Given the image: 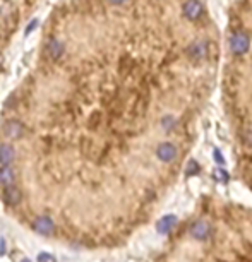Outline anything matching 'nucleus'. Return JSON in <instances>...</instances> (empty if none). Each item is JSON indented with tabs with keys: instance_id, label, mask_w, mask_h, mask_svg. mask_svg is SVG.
Returning a JSON list of instances; mask_svg holds the SVG:
<instances>
[{
	"instance_id": "nucleus-1",
	"label": "nucleus",
	"mask_w": 252,
	"mask_h": 262,
	"mask_svg": "<svg viewBox=\"0 0 252 262\" xmlns=\"http://www.w3.org/2000/svg\"><path fill=\"white\" fill-rule=\"evenodd\" d=\"M221 84L227 106L238 125L252 120V0H238L231 7Z\"/></svg>"
},
{
	"instance_id": "nucleus-2",
	"label": "nucleus",
	"mask_w": 252,
	"mask_h": 262,
	"mask_svg": "<svg viewBox=\"0 0 252 262\" xmlns=\"http://www.w3.org/2000/svg\"><path fill=\"white\" fill-rule=\"evenodd\" d=\"M156 158L161 163H173V161L179 158V146L175 142H170V141H165L163 144H160L156 149Z\"/></svg>"
},
{
	"instance_id": "nucleus-3",
	"label": "nucleus",
	"mask_w": 252,
	"mask_h": 262,
	"mask_svg": "<svg viewBox=\"0 0 252 262\" xmlns=\"http://www.w3.org/2000/svg\"><path fill=\"white\" fill-rule=\"evenodd\" d=\"M4 134L9 139H19L24 134V125L19 120H7L4 123Z\"/></svg>"
},
{
	"instance_id": "nucleus-4",
	"label": "nucleus",
	"mask_w": 252,
	"mask_h": 262,
	"mask_svg": "<svg viewBox=\"0 0 252 262\" xmlns=\"http://www.w3.org/2000/svg\"><path fill=\"white\" fill-rule=\"evenodd\" d=\"M21 197H22L21 190H19L16 185L5 187V190H4V199H5V202H7L9 206H18V204L21 202Z\"/></svg>"
},
{
	"instance_id": "nucleus-5",
	"label": "nucleus",
	"mask_w": 252,
	"mask_h": 262,
	"mask_svg": "<svg viewBox=\"0 0 252 262\" xmlns=\"http://www.w3.org/2000/svg\"><path fill=\"white\" fill-rule=\"evenodd\" d=\"M46 55L50 60H59L63 55V45L59 40H50L46 43Z\"/></svg>"
},
{
	"instance_id": "nucleus-6",
	"label": "nucleus",
	"mask_w": 252,
	"mask_h": 262,
	"mask_svg": "<svg viewBox=\"0 0 252 262\" xmlns=\"http://www.w3.org/2000/svg\"><path fill=\"white\" fill-rule=\"evenodd\" d=\"M35 230L38 231L40 235H52L55 226H53V221L46 216H42L35 221Z\"/></svg>"
},
{
	"instance_id": "nucleus-7",
	"label": "nucleus",
	"mask_w": 252,
	"mask_h": 262,
	"mask_svg": "<svg viewBox=\"0 0 252 262\" xmlns=\"http://www.w3.org/2000/svg\"><path fill=\"white\" fill-rule=\"evenodd\" d=\"M14 183V170L11 164H2L0 166V185L9 187Z\"/></svg>"
},
{
	"instance_id": "nucleus-8",
	"label": "nucleus",
	"mask_w": 252,
	"mask_h": 262,
	"mask_svg": "<svg viewBox=\"0 0 252 262\" xmlns=\"http://www.w3.org/2000/svg\"><path fill=\"white\" fill-rule=\"evenodd\" d=\"M12 160H14V149L7 144H0V166L11 164Z\"/></svg>"
},
{
	"instance_id": "nucleus-9",
	"label": "nucleus",
	"mask_w": 252,
	"mask_h": 262,
	"mask_svg": "<svg viewBox=\"0 0 252 262\" xmlns=\"http://www.w3.org/2000/svg\"><path fill=\"white\" fill-rule=\"evenodd\" d=\"M210 231L211 230L206 223H196V224H192V228H190V233H192L196 238H199V240H204V238L210 237Z\"/></svg>"
},
{
	"instance_id": "nucleus-10",
	"label": "nucleus",
	"mask_w": 252,
	"mask_h": 262,
	"mask_svg": "<svg viewBox=\"0 0 252 262\" xmlns=\"http://www.w3.org/2000/svg\"><path fill=\"white\" fill-rule=\"evenodd\" d=\"M175 223H177L175 216H165L163 220L158 221V231L160 233H170L172 228L175 226Z\"/></svg>"
},
{
	"instance_id": "nucleus-11",
	"label": "nucleus",
	"mask_w": 252,
	"mask_h": 262,
	"mask_svg": "<svg viewBox=\"0 0 252 262\" xmlns=\"http://www.w3.org/2000/svg\"><path fill=\"white\" fill-rule=\"evenodd\" d=\"M38 262H55V259L48 254H40L38 255Z\"/></svg>"
},
{
	"instance_id": "nucleus-12",
	"label": "nucleus",
	"mask_w": 252,
	"mask_h": 262,
	"mask_svg": "<svg viewBox=\"0 0 252 262\" xmlns=\"http://www.w3.org/2000/svg\"><path fill=\"white\" fill-rule=\"evenodd\" d=\"M108 2H110L112 5H124V4H127L129 0H108Z\"/></svg>"
},
{
	"instance_id": "nucleus-13",
	"label": "nucleus",
	"mask_w": 252,
	"mask_h": 262,
	"mask_svg": "<svg viewBox=\"0 0 252 262\" xmlns=\"http://www.w3.org/2000/svg\"><path fill=\"white\" fill-rule=\"evenodd\" d=\"M36 24H38V19H35V21H33V22H31V24H29V26H28V29H26V33H29V31H31V29H33V28H35V26H36Z\"/></svg>"
},
{
	"instance_id": "nucleus-14",
	"label": "nucleus",
	"mask_w": 252,
	"mask_h": 262,
	"mask_svg": "<svg viewBox=\"0 0 252 262\" xmlns=\"http://www.w3.org/2000/svg\"><path fill=\"white\" fill-rule=\"evenodd\" d=\"M0 67H2V55H0Z\"/></svg>"
},
{
	"instance_id": "nucleus-15",
	"label": "nucleus",
	"mask_w": 252,
	"mask_h": 262,
	"mask_svg": "<svg viewBox=\"0 0 252 262\" xmlns=\"http://www.w3.org/2000/svg\"><path fill=\"white\" fill-rule=\"evenodd\" d=\"M22 262H31V261H28V259H24V261H22Z\"/></svg>"
}]
</instances>
